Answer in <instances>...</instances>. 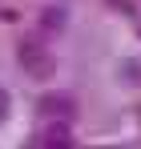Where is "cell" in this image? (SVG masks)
I'll return each mask as SVG.
<instances>
[{"label":"cell","instance_id":"6da1fadb","mask_svg":"<svg viewBox=\"0 0 141 149\" xmlns=\"http://www.w3.org/2000/svg\"><path fill=\"white\" fill-rule=\"evenodd\" d=\"M16 61H20V69L32 81H48V77L57 73V61H52V52H48V45L40 36H24L20 49H16Z\"/></svg>","mask_w":141,"mask_h":149},{"label":"cell","instance_id":"7a4b0ae2","mask_svg":"<svg viewBox=\"0 0 141 149\" xmlns=\"http://www.w3.org/2000/svg\"><path fill=\"white\" fill-rule=\"evenodd\" d=\"M40 149H77V141H73V125L69 121H48L45 129H40V141H36Z\"/></svg>","mask_w":141,"mask_h":149},{"label":"cell","instance_id":"3957f363","mask_svg":"<svg viewBox=\"0 0 141 149\" xmlns=\"http://www.w3.org/2000/svg\"><path fill=\"white\" fill-rule=\"evenodd\" d=\"M36 113H40L45 121H69V117H73V101H69V97H52V93H45V97L36 101Z\"/></svg>","mask_w":141,"mask_h":149},{"label":"cell","instance_id":"277c9868","mask_svg":"<svg viewBox=\"0 0 141 149\" xmlns=\"http://www.w3.org/2000/svg\"><path fill=\"white\" fill-rule=\"evenodd\" d=\"M61 20H65V12H61V8H48L45 16H40V28H45V32H61Z\"/></svg>","mask_w":141,"mask_h":149},{"label":"cell","instance_id":"5b68a950","mask_svg":"<svg viewBox=\"0 0 141 149\" xmlns=\"http://www.w3.org/2000/svg\"><path fill=\"white\" fill-rule=\"evenodd\" d=\"M4 113H8V97L0 93V121H4Z\"/></svg>","mask_w":141,"mask_h":149},{"label":"cell","instance_id":"8992f818","mask_svg":"<svg viewBox=\"0 0 141 149\" xmlns=\"http://www.w3.org/2000/svg\"><path fill=\"white\" fill-rule=\"evenodd\" d=\"M24 149H40V145H24Z\"/></svg>","mask_w":141,"mask_h":149}]
</instances>
